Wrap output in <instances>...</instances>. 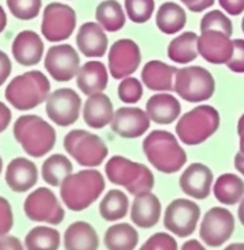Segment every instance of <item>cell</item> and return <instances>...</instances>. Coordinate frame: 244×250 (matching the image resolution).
I'll return each instance as SVG.
<instances>
[{"mask_svg":"<svg viewBox=\"0 0 244 250\" xmlns=\"http://www.w3.org/2000/svg\"><path fill=\"white\" fill-rule=\"evenodd\" d=\"M105 187V178L98 170L72 172L60 184V197L69 210L82 211L99 199Z\"/></svg>","mask_w":244,"mask_h":250,"instance_id":"cell-1","label":"cell"},{"mask_svg":"<svg viewBox=\"0 0 244 250\" xmlns=\"http://www.w3.org/2000/svg\"><path fill=\"white\" fill-rule=\"evenodd\" d=\"M143 152L151 166L163 174H174L183 168L187 154L177 138L168 131L156 129L143 142Z\"/></svg>","mask_w":244,"mask_h":250,"instance_id":"cell-2","label":"cell"},{"mask_svg":"<svg viewBox=\"0 0 244 250\" xmlns=\"http://www.w3.org/2000/svg\"><path fill=\"white\" fill-rule=\"evenodd\" d=\"M13 134L23 150L35 159L44 157L56 145L54 128L39 116L28 114L17 118Z\"/></svg>","mask_w":244,"mask_h":250,"instance_id":"cell-3","label":"cell"},{"mask_svg":"<svg viewBox=\"0 0 244 250\" xmlns=\"http://www.w3.org/2000/svg\"><path fill=\"white\" fill-rule=\"evenodd\" d=\"M50 93V82L41 71H27L13 78L4 90V98L17 110L38 107Z\"/></svg>","mask_w":244,"mask_h":250,"instance_id":"cell-4","label":"cell"},{"mask_svg":"<svg viewBox=\"0 0 244 250\" xmlns=\"http://www.w3.org/2000/svg\"><path fill=\"white\" fill-rule=\"evenodd\" d=\"M105 172L112 184L126 188L127 192L133 196L151 192L155 187L152 171L144 164L128 160L123 156H113L106 163Z\"/></svg>","mask_w":244,"mask_h":250,"instance_id":"cell-5","label":"cell"},{"mask_svg":"<svg viewBox=\"0 0 244 250\" xmlns=\"http://www.w3.org/2000/svg\"><path fill=\"white\" fill-rule=\"evenodd\" d=\"M220 124V116L212 106H197L179 118L176 134L180 142L189 146H195L205 142L215 134Z\"/></svg>","mask_w":244,"mask_h":250,"instance_id":"cell-6","label":"cell"},{"mask_svg":"<svg viewBox=\"0 0 244 250\" xmlns=\"http://www.w3.org/2000/svg\"><path fill=\"white\" fill-rule=\"evenodd\" d=\"M66 152L82 167H98L108 157V146L100 136L85 129H73L64 136Z\"/></svg>","mask_w":244,"mask_h":250,"instance_id":"cell-7","label":"cell"},{"mask_svg":"<svg viewBox=\"0 0 244 250\" xmlns=\"http://www.w3.org/2000/svg\"><path fill=\"white\" fill-rule=\"evenodd\" d=\"M173 90L186 102L201 103L214 96L215 80L212 74L204 67H184L176 72Z\"/></svg>","mask_w":244,"mask_h":250,"instance_id":"cell-8","label":"cell"},{"mask_svg":"<svg viewBox=\"0 0 244 250\" xmlns=\"http://www.w3.org/2000/svg\"><path fill=\"white\" fill-rule=\"evenodd\" d=\"M77 25V14L64 3H49L44 10L41 24L42 35L49 42H62L73 35Z\"/></svg>","mask_w":244,"mask_h":250,"instance_id":"cell-9","label":"cell"},{"mask_svg":"<svg viewBox=\"0 0 244 250\" xmlns=\"http://www.w3.org/2000/svg\"><path fill=\"white\" fill-rule=\"evenodd\" d=\"M24 213L31 221L59 225L64 220V208L49 188H38L24 202Z\"/></svg>","mask_w":244,"mask_h":250,"instance_id":"cell-10","label":"cell"},{"mask_svg":"<svg viewBox=\"0 0 244 250\" xmlns=\"http://www.w3.org/2000/svg\"><path fill=\"white\" fill-rule=\"evenodd\" d=\"M201 217L199 206L190 199H174L165 210V228L179 238H187L194 233Z\"/></svg>","mask_w":244,"mask_h":250,"instance_id":"cell-11","label":"cell"},{"mask_svg":"<svg viewBox=\"0 0 244 250\" xmlns=\"http://www.w3.org/2000/svg\"><path fill=\"white\" fill-rule=\"evenodd\" d=\"M235 228V217L227 208L212 207L202 217L199 238L207 246L219 248L232 238Z\"/></svg>","mask_w":244,"mask_h":250,"instance_id":"cell-12","label":"cell"},{"mask_svg":"<svg viewBox=\"0 0 244 250\" xmlns=\"http://www.w3.org/2000/svg\"><path fill=\"white\" fill-rule=\"evenodd\" d=\"M81 113V98L74 89H56L46 99V114L59 126H70L77 123Z\"/></svg>","mask_w":244,"mask_h":250,"instance_id":"cell-13","label":"cell"},{"mask_svg":"<svg viewBox=\"0 0 244 250\" xmlns=\"http://www.w3.org/2000/svg\"><path fill=\"white\" fill-rule=\"evenodd\" d=\"M108 62L112 78L123 80L130 77L141 64L140 46L131 39H119L109 50Z\"/></svg>","mask_w":244,"mask_h":250,"instance_id":"cell-14","label":"cell"},{"mask_svg":"<svg viewBox=\"0 0 244 250\" xmlns=\"http://www.w3.org/2000/svg\"><path fill=\"white\" fill-rule=\"evenodd\" d=\"M45 70L57 82L72 81L80 70V56L72 45L49 47L45 56Z\"/></svg>","mask_w":244,"mask_h":250,"instance_id":"cell-15","label":"cell"},{"mask_svg":"<svg viewBox=\"0 0 244 250\" xmlns=\"http://www.w3.org/2000/svg\"><path fill=\"white\" fill-rule=\"evenodd\" d=\"M151 120L140 107H120L115 111L110 129L123 139H137L149 129Z\"/></svg>","mask_w":244,"mask_h":250,"instance_id":"cell-16","label":"cell"},{"mask_svg":"<svg viewBox=\"0 0 244 250\" xmlns=\"http://www.w3.org/2000/svg\"><path fill=\"white\" fill-rule=\"evenodd\" d=\"M198 54L211 64H226L233 54V41L226 34L209 29L198 36Z\"/></svg>","mask_w":244,"mask_h":250,"instance_id":"cell-17","label":"cell"},{"mask_svg":"<svg viewBox=\"0 0 244 250\" xmlns=\"http://www.w3.org/2000/svg\"><path fill=\"white\" fill-rule=\"evenodd\" d=\"M212 184H214V174L208 166L202 163L190 164L181 174L179 181L183 193L197 200H204L209 196Z\"/></svg>","mask_w":244,"mask_h":250,"instance_id":"cell-18","label":"cell"},{"mask_svg":"<svg viewBox=\"0 0 244 250\" xmlns=\"http://www.w3.org/2000/svg\"><path fill=\"white\" fill-rule=\"evenodd\" d=\"M162 213L161 200L152 192H144L134 197L130 210V218L136 227L143 229L154 228Z\"/></svg>","mask_w":244,"mask_h":250,"instance_id":"cell-19","label":"cell"},{"mask_svg":"<svg viewBox=\"0 0 244 250\" xmlns=\"http://www.w3.org/2000/svg\"><path fill=\"white\" fill-rule=\"evenodd\" d=\"M4 179L7 187L17 193H24L35 187L38 182V168L34 161L17 157L11 160L6 168Z\"/></svg>","mask_w":244,"mask_h":250,"instance_id":"cell-20","label":"cell"},{"mask_svg":"<svg viewBox=\"0 0 244 250\" xmlns=\"http://www.w3.org/2000/svg\"><path fill=\"white\" fill-rule=\"evenodd\" d=\"M11 53L14 60L25 67L35 65L44 56V41L34 31H21L13 41Z\"/></svg>","mask_w":244,"mask_h":250,"instance_id":"cell-21","label":"cell"},{"mask_svg":"<svg viewBox=\"0 0 244 250\" xmlns=\"http://www.w3.org/2000/svg\"><path fill=\"white\" fill-rule=\"evenodd\" d=\"M77 46L78 50L87 57H102L108 50V36L105 34V29L100 27L98 22H84L78 28L77 34Z\"/></svg>","mask_w":244,"mask_h":250,"instance_id":"cell-22","label":"cell"},{"mask_svg":"<svg viewBox=\"0 0 244 250\" xmlns=\"http://www.w3.org/2000/svg\"><path fill=\"white\" fill-rule=\"evenodd\" d=\"M113 103L103 92L90 95L82 106V118L85 124L94 129H102L112 123Z\"/></svg>","mask_w":244,"mask_h":250,"instance_id":"cell-23","label":"cell"},{"mask_svg":"<svg viewBox=\"0 0 244 250\" xmlns=\"http://www.w3.org/2000/svg\"><path fill=\"white\" fill-rule=\"evenodd\" d=\"M145 111L151 121L159 125H169L174 123L181 113V104L169 92H161L148 99Z\"/></svg>","mask_w":244,"mask_h":250,"instance_id":"cell-24","label":"cell"},{"mask_svg":"<svg viewBox=\"0 0 244 250\" xmlns=\"http://www.w3.org/2000/svg\"><path fill=\"white\" fill-rule=\"evenodd\" d=\"M177 68L161 60H151L144 65L141 72L143 83L155 92H172L174 89V77Z\"/></svg>","mask_w":244,"mask_h":250,"instance_id":"cell-25","label":"cell"},{"mask_svg":"<svg viewBox=\"0 0 244 250\" xmlns=\"http://www.w3.org/2000/svg\"><path fill=\"white\" fill-rule=\"evenodd\" d=\"M77 86L84 95L90 96L106 89L109 82L108 70L100 62H88L80 67L75 75Z\"/></svg>","mask_w":244,"mask_h":250,"instance_id":"cell-26","label":"cell"},{"mask_svg":"<svg viewBox=\"0 0 244 250\" xmlns=\"http://www.w3.org/2000/svg\"><path fill=\"white\" fill-rule=\"evenodd\" d=\"M64 248L69 250H95L99 246V238L95 228L85 221H75L64 232Z\"/></svg>","mask_w":244,"mask_h":250,"instance_id":"cell-27","label":"cell"},{"mask_svg":"<svg viewBox=\"0 0 244 250\" xmlns=\"http://www.w3.org/2000/svg\"><path fill=\"white\" fill-rule=\"evenodd\" d=\"M155 22L158 29L166 35H174L180 32L187 24L186 10L174 1H166L159 6L156 11Z\"/></svg>","mask_w":244,"mask_h":250,"instance_id":"cell-28","label":"cell"},{"mask_svg":"<svg viewBox=\"0 0 244 250\" xmlns=\"http://www.w3.org/2000/svg\"><path fill=\"white\" fill-rule=\"evenodd\" d=\"M140 236L137 229L127 223L109 227L103 236V245L110 250H133L138 246Z\"/></svg>","mask_w":244,"mask_h":250,"instance_id":"cell-29","label":"cell"},{"mask_svg":"<svg viewBox=\"0 0 244 250\" xmlns=\"http://www.w3.org/2000/svg\"><path fill=\"white\" fill-rule=\"evenodd\" d=\"M198 35L193 31L183 32L168 46V57L174 62L187 64L198 57Z\"/></svg>","mask_w":244,"mask_h":250,"instance_id":"cell-30","label":"cell"},{"mask_svg":"<svg viewBox=\"0 0 244 250\" xmlns=\"http://www.w3.org/2000/svg\"><path fill=\"white\" fill-rule=\"evenodd\" d=\"M214 195L222 205H236L244 197V181L236 174H222L214 184Z\"/></svg>","mask_w":244,"mask_h":250,"instance_id":"cell-31","label":"cell"},{"mask_svg":"<svg viewBox=\"0 0 244 250\" xmlns=\"http://www.w3.org/2000/svg\"><path fill=\"white\" fill-rule=\"evenodd\" d=\"M95 18L108 32H118L126 24V13L118 0H103L97 6Z\"/></svg>","mask_w":244,"mask_h":250,"instance_id":"cell-32","label":"cell"},{"mask_svg":"<svg viewBox=\"0 0 244 250\" xmlns=\"http://www.w3.org/2000/svg\"><path fill=\"white\" fill-rule=\"evenodd\" d=\"M128 197L119 189H112L103 196L99 205V214L105 221H119L128 213Z\"/></svg>","mask_w":244,"mask_h":250,"instance_id":"cell-33","label":"cell"},{"mask_svg":"<svg viewBox=\"0 0 244 250\" xmlns=\"http://www.w3.org/2000/svg\"><path fill=\"white\" fill-rule=\"evenodd\" d=\"M42 178L50 187H60V184L73 172V164L64 154H52L42 164Z\"/></svg>","mask_w":244,"mask_h":250,"instance_id":"cell-34","label":"cell"},{"mask_svg":"<svg viewBox=\"0 0 244 250\" xmlns=\"http://www.w3.org/2000/svg\"><path fill=\"white\" fill-rule=\"evenodd\" d=\"M60 232L49 227H35L25 236V248L34 249H57L60 246Z\"/></svg>","mask_w":244,"mask_h":250,"instance_id":"cell-35","label":"cell"},{"mask_svg":"<svg viewBox=\"0 0 244 250\" xmlns=\"http://www.w3.org/2000/svg\"><path fill=\"white\" fill-rule=\"evenodd\" d=\"M127 17L136 24H144L155 11L154 0H124Z\"/></svg>","mask_w":244,"mask_h":250,"instance_id":"cell-36","label":"cell"},{"mask_svg":"<svg viewBox=\"0 0 244 250\" xmlns=\"http://www.w3.org/2000/svg\"><path fill=\"white\" fill-rule=\"evenodd\" d=\"M13 17L21 21H29L38 17L42 9V0H6Z\"/></svg>","mask_w":244,"mask_h":250,"instance_id":"cell-37","label":"cell"},{"mask_svg":"<svg viewBox=\"0 0 244 250\" xmlns=\"http://www.w3.org/2000/svg\"><path fill=\"white\" fill-rule=\"evenodd\" d=\"M201 32L202 31H209V29H215L220 31L227 36H232L233 34V24L230 21V18L226 14H223L220 10H211L208 11L199 22Z\"/></svg>","mask_w":244,"mask_h":250,"instance_id":"cell-38","label":"cell"},{"mask_svg":"<svg viewBox=\"0 0 244 250\" xmlns=\"http://www.w3.org/2000/svg\"><path fill=\"white\" fill-rule=\"evenodd\" d=\"M143 93H144L143 83L137 78L126 77L119 83V99L126 104H136V103H138L143 98Z\"/></svg>","mask_w":244,"mask_h":250,"instance_id":"cell-39","label":"cell"},{"mask_svg":"<svg viewBox=\"0 0 244 250\" xmlns=\"http://www.w3.org/2000/svg\"><path fill=\"white\" fill-rule=\"evenodd\" d=\"M143 250H176L177 249V242L172 235L166 232H156L152 236L148 238L141 246Z\"/></svg>","mask_w":244,"mask_h":250,"instance_id":"cell-40","label":"cell"},{"mask_svg":"<svg viewBox=\"0 0 244 250\" xmlns=\"http://www.w3.org/2000/svg\"><path fill=\"white\" fill-rule=\"evenodd\" d=\"M227 68L236 74H244V39L233 41V54L226 62Z\"/></svg>","mask_w":244,"mask_h":250,"instance_id":"cell-41","label":"cell"},{"mask_svg":"<svg viewBox=\"0 0 244 250\" xmlns=\"http://www.w3.org/2000/svg\"><path fill=\"white\" fill-rule=\"evenodd\" d=\"M14 224V215L6 197L0 196V236L10 232Z\"/></svg>","mask_w":244,"mask_h":250,"instance_id":"cell-42","label":"cell"},{"mask_svg":"<svg viewBox=\"0 0 244 250\" xmlns=\"http://www.w3.org/2000/svg\"><path fill=\"white\" fill-rule=\"evenodd\" d=\"M220 7L229 16H240L244 13V0H218Z\"/></svg>","mask_w":244,"mask_h":250,"instance_id":"cell-43","label":"cell"},{"mask_svg":"<svg viewBox=\"0 0 244 250\" xmlns=\"http://www.w3.org/2000/svg\"><path fill=\"white\" fill-rule=\"evenodd\" d=\"M180 1L193 13H201L212 7L215 3V0H180Z\"/></svg>","mask_w":244,"mask_h":250,"instance_id":"cell-44","label":"cell"},{"mask_svg":"<svg viewBox=\"0 0 244 250\" xmlns=\"http://www.w3.org/2000/svg\"><path fill=\"white\" fill-rule=\"evenodd\" d=\"M11 70H13V65L10 62V57L4 52L0 50V86L9 80Z\"/></svg>","mask_w":244,"mask_h":250,"instance_id":"cell-45","label":"cell"},{"mask_svg":"<svg viewBox=\"0 0 244 250\" xmlns=\"http://www.w3.org/2000/svg\"><path fill=\"white\" fill-rule=\"evenodd\" d=\"M13 249H23V243L18 241V238H16V236H7V233L6 235H1L0 236V250Z\"/></svg>","mask_w":244,"mask_h":250,"instance_id":"cell-46","label":"cell"},{"mask_svg":"<svg viewBox=\"0 0 244 250\" xmlns=\"http://www.w3.org/2000/svg\"><path fill=\"white\" fill-rule=\"evenodd\" d=\"M11 121V110L4 103L0 102V134L6 131V128L10 125Z\"/></svg>","mask_w":244,"mask_h":250,"instance_id":"cell-47","label":"cell"},{"mask_svg":"<svg viewBox=\"0 0 244 250\" xmlns=\"http://www.w3.org/2000/svg\"><path fill=\"white\" fill-rule=\"evenodd\" d=\"M237 134L240 138V152L244 154V113L239 118V123H237Z\"/></svg>","mask_w":244,"mask_h":250,"instance_id":"cell-48","label":"cell"},{"mask_svg":"<svg viewBox=\"0 0 244 250\" xmlns=\"http://www.w3.org/2000/svg\"><path fill=\"white\" fill-rule=\"evenodd\" d=\"M235 167L244 177V154L242 152H239L235 156Z\"/></svg>","mask_w":244,"mask_h":250,"instance_id":"cell-49","label":"cell"},{"mask_svg":"<svg viewBox=\"0 0 244 250\" xmlns=\"http://www.w3.org/2000/svg\"><path fill=\"white\" fill-rule=\"evenodd\" d=\"M181 249L184 250H204V246L201 245V242H198L197 239H193V241L186 242L183 246H181Z\"/></svg>","mask_w":244,"mask_h":250,"instance_id":"cell-50","label":"cell"},{"mask_svg":"<svg viewBox=\"0 0 244 250\" xmlns=\"http://www.w3.org/2000/svg\"><path fill=\"white\" fill-rule=\"evenodd\" d=\"M6 25H7V16H6V11H4V9L0 6V34L4 31Z\"/></svg>","mask_w":244,"mask_h":250,"instance_id":"cell-51","label":"cell"},{"mask_svg":"<svg viewBox=\"0 0 244 250\" xmlns=\"http://www.w3.org/2000/svg\"><path fill=\"white\" fill-rule=\"evenodd\" d=\"M237 215H239V220L244 227V197L240 200V206H239V210H237Z\"/></svg>","mask_w":244,"mask_h":250,"instance_id":"cell-52","label":"cell"},{"mask_svg":"<svg viewBox=\"0 0 244 250\" xmlns=\"http://www.w3.org/2000/svg\"><path fill=\"white\" fill-rule=\"evenodd\" d=\"M237 248H244V245H230L229 249H237Z\"/></svg>","mask_w":244,"mask_h":250,"instance_id":"cell-53","label":"cell"},{"mask_svg":"<svg viewBox=\"0 0 244 250\" xmlns=\"http://www.w3.org/2000/svg\"><path fill=\"white\" fill-rule=\"evenodd\" d=\"M1 171H3V160H1V157H0V174H1Z\"/></svg>","mask_w":244,"mask_h":250,"instance_id":"cell-54","label":"cell"},{"mask_svg":"<svg viewBox=\"0 0 244 250\" xmlns=\"http://www.w3.org/2000/svg\"><path fill=\"white\" fill-rule=\"evenodd\" d=\"M242 31H243V34H244V17L243 20H242Z\"/></svg>","mask_w":244,"mask_h":250,"instance_id":"cell-55","label":"cell"}]
</instances>
